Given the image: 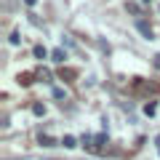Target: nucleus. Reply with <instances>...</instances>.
<instances>
[{"label":"nucleus","instance_id":"obj_1","mask_svg":"<svg viewBox=\"0 0 160 160\" xmlns=\"http://www.w3.org/2000/svg\"><path fill=\"white\" fill-rule=\"evenodd\" d=\"M59 78H62V80H75V78H78V69H69V67L64 69L62 67V69H59Z\"/></svg>","mask_w":160,"mask_h":160},{"label":"nucleus","instance_id":"obj_2","mask_svg":"<svg viewBox=\"0 0 160 160\" xmlns=\"http://www.w3.org/2000/svg\"><path fill=\"white\" fill-rule=\"evenodd\" d=\"M51 56H53V62H59V64H62V62H64V59H67V53H64V51H62V48H56V51H53V53H51Z\"/></svg>","mask_w":160,"mask_h":160},{"label":"nucleus","instance_id":"obj_3","mask_svg":"<svg viewBox=\"0 0 160 160\" xmlns=\"http://www.w3.org/2000/svg\"><path fill=\"white\" fill-rule=\"evenodd\" d=\"M29 83H32V75H29V72L19 75V86H29Z\"/></svg>","mask_w":160,"mask_h":160},{"label":"nucleus","instance_id":"obj_4","mask_svg":"<svg viewBox=\"0 0 160 160\" xmlns=\"http://www.w3.org/2000/svg\"><path fill=\"white\" fill-rule=\"evenodd\" d=\"M32 53H35L38 59H46V56H48V51H46L43 46H35V51H32Z\"/></svg>","mask_w":160,"mask_h":160},{"label":"nucleus","instance_id":"obj_5","mask_svg":"<svg viewBox=\"0 0 160 160\" xmlns=\"http://www.w3.org/2000/svg\"><path fill=\"white\" fill-rule=\"evenodd\" d=\"M62 144H64V147H75V136H64Z\"/></svg>","mask_w":160,"mask_h":160},{"label":"nucleus","instance_id":"obj_6","mask_svg":"<svg viewBox=\"0 0 160 160\" xmlns=\"http://www.w3.org/2000/svg\"><path fill=\"white\" fill-rule=\"evenodd\" d=\"M32 112H35V115H46V107H43V104H35Z\"/></svg>","mask_w":160,"mask_h":160},{"label":"nucleus","instance_id":"obj_7","mask_svg":"<svg viewBox=\"0 0 160 160\" xmlns=\"http://www.w3.org/2000/svg\"><path fill=\"white\" fill-rule=\"evenodd\" d=\"M155 109H158L155 104H144V112H147V115H155Z\"/></svg>","mask_w":160,"mask_h":160},{"label":"nucleus","instance_id":"obj_8","mask_svg":"<svg viewBox=\"0 0 160 160\" xmlns=\"http://www.w3.org/2000/svg\"><path fill=\"white\" fill-rule=\"evenodd\" d=\"M24 3H27V6H29V8H32V6H35V3H38V0H24Z\"/></svg>","mask_w":160,"mask_h":160},{"label":"nucleus","instance_id":"obj_9","mask_svg":"<svg viewBox=\"0 0 160 160\" xmlns=\"http://www.w3.org/2000/svg\"><path fill=\"white\" fill-rule=\"evenodd\" d=\"M155 144H158V152H160V136H158V139H155Z\"/></svg>","mask_w":160,"mask_h":160},{"label":"nucleus","instance_id":"obj_10","mask_svg":"<svg viewBox=\"0 0 160 160\" xmlns=\"http://www.w3.org/2000/svg\"><path fill=\"white\" fill-rule=\"evenodd\" d=\"M142 3H149V0H142Z\"/></svg>","mask_w":160,"mask_h":160}]
</instances>
